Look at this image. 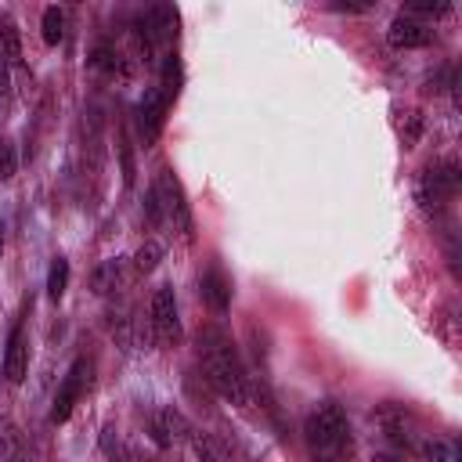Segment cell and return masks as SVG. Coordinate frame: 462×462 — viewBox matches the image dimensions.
<instances>
[{
	"mask_svg": "<svg viewBox=\"0 0 462 462\" xmlns=\"http://www.w3.org/2000/svg\"><path fill=\"white\" fill-rule=\"evenodd\" d=\"M199 292H202V303H206L213 314H224V310L231 307V278H227L217 263L202 271V278H199Z\"/></svg>",
	"mask_w": 462,
	"mask_h": 462,
	"instance_id": "cell-12",
	"label": "cell"
},
{
	"mask_svg": "<svg viewBox=\"0 0 462 462\" xmlns=\"http://www.w3.org/2000/svg\"><path fill=\"white\" fill-rule=\"evenodd\" d=\"M188 444H191V451H195V458H199V462H231L227 444H224L220 437L206 433V430H191Z\"/></svg>",
	"mask_w": 462,
	"mask_h": 462,
	"instance_id": "cell-14",
	"label": "cell"
},
{
	"mask_svg": "<svg viewBox=\"0 0 462 462\" xmlns=\"http://www.w3.org/2000/svg\"><path fill=\"white\" fill-rule=\"evenodd\" d=\"M0 256H4V224H0Z\"/></svg>",
	"mask_w": 462,
	"mask_h": 462,
	"instance_id": "cell-30",
	"label": "cell"
},
{
	"mask_svg": "<svg viewBox=\"0 0 462 462\" xmlns=\"http://www.w3.org/2000/svg\"><path fill=\"white\" fill-rule=\"evenodd\" d=\"M166 108H170V101L162 97L159 87H148V90L141 94V101H137V126H141V141H144V144H155V137H159V130H162Z\"/></svg>",
	"mask_w": 462,
	"mask_h": 462,
	"instance_id": "cell-8",
	"label": "cell"
},
{
	"mask_svg": "<svg viewBox=\"0 0 462 462\" xmlns=\"http://www.w3.org/2000/svg\"><path fill=\"white\" fill-rule=\"evenodd\" d=\"M195 354H199V365H202V379L224 401H231L235 408H245L249 404V375H245V365H242L238 346L231 343V336L217 325H206L195 339Z\"/></svg>",
	"mask_w": 462,
	"mask_h": 462,
	"instance_id": "cell-1",
	"label": "cell"
},
{
	"mask_svg": "<svg viewBox=\"0 0 462 462\" xmlns=\"http://www.w3.org/2000/svg\"><path fill=\"white\" fill-rule=\"evenodd\" d=\"M159 260H162V245H159L155 238H148V242H141V249L134 253V271H137V274H152V271L159 267Z\"/></svg>",
	"mask_w": 462,
	"mask_h": 462,
	"instance_id": "cell-21",
	"label": "cell"
},
{
	"mask_svg": "<svg viewBox=\"0 0 462 462\" xmlns=\"http://www.w3.org/2000/svg\"><path fill=\"white\" fill-rule=\"evenodd\" d=\"M18 170V155H14V144L0 134V180H11Z\"/></svg>",
	"mask_w": 462,
	"mask_h": 462,
	"instance_id": "cell-23",
	"label": "cell"
},
{
	"mask_svg": "<svg viewBox=\"0 0 462 462\" xmlns=\"http://www.w3.org/2000/svg\"><path fill=\"white\" fill-rule=\"evenodd\" d=\"M18 65H22V32H18V22L4 11L0 14V87H7V76Z\"/></svg>",
	"mask_w": 462,
	"mask_h": 462,
	"instance_id": "cell-11",
	"label": "cell"
},
{
	"mask_svg": "<svg viewBox=\"0 0 462 462\" xmlns=\"http://www.w3.org/2000/svg\"><path fill=\"white\" fill-rule=\"evenodd\" d=\"M90 372H94V365H90L87 357H76V361L69 365V372H65V379H61V386H58V393H54V404H51V426H61V422L72 415L76 401L90 390Z\"/></svg>",
	"mask_w": 462,
	"mask_h": 462,
	"instance_id": "cell-5",
	"label": "cell"
},
{
	"mask_svg": "<svg viewBox=\"0 0 462 462\" xmlns=\"http://www.w3.org/2000/svg\"><path fill=\"white\" fill-rule=\"evenodd\" d=\"M155 195H159V206H162V220L180 235V242H191V231H195V220H191V206H188V195L180 188V180L173 177V170H162L155 177Z\"/></svg>",
	"mask_w": 462,
	"mask_h": 462,
	"instance_id": "cell-3",
	"label": "cell"
},
{
	"mask_svg": "<svg viewBox=\"0 0 462 462\" xmlns=\"http://www.w3.org/2000/svg\"><path fill=\"white\" fill-rule=\"evenodd\" d=\"M318 462H336V458H332V455H321V458H318Z\"/></svg>",
	"mask_w": 462,
	"mask_h": 462,
	"instance_id": "cell-31",
	"label": "cell"
},
{
	"mask_svg": "<svg viewBox=\"0 0 462 462\" xmlns=\"http://www.w3.org/2000/svg\"><path fill=\"white\" fill-rule=\"evenodd\" d=\"M303 433H307L310 448L321 451V455L350 451V422H346V411H343L336 401H321V404L307 415Z\"/></svg>",
	"mask_w": 462,
	"mask_h": 462,
	"instance_id": "cell-2",
	"label": "cell"
},
{
	"mask_svg": "<svg viewBox=\"0 0 462 462\" xmlns=\"http://www.w3.org/2000/svg\"><path fill=\"white\" fill-rule=\"evenodd\" d=\"M108 462H126V448H119V451H112V455H108Z\"/></svg>",
	"mask_w": 462,
	"mask_h": 462,
	"instance_id": "cell-28",
	"label": "cell"
},
{
	"mask_svg": "<svg viewBox=\"0 0 462 462\" xmlns=\"http://www.w3.org/2000/svg\"><path fill=\"white\" fill-rule=\"evenodd\" d=\"M126 462H159L152 451H141V448H126Z\"/></svg>",
	"mask_w": 462,
	"mask_h": 462,
	"instance_id": "cell-27",
	"label": "cell"
},
{
	"mask_svg": "<svg viewBox=\"0 0 462 462\" xmlns=\"http://www.w3.org/2000/svg\"><path fill=\"white\" fill-rule=\"evenodd\" d=\"M119 159H123V184H134V159H130L126 134H119Z\"/></svg>",
	"mask_w": 462,
	"mask_h": 462,
	"instance_id": "cell-26",
	"label": "cell"
},
{
	"mask_svg": "<svg viewBox=\"0 0 462 462\" xmlns=\"http://www.w3.org/2000/svg\"><path fill=\"white\" fill-rule=\"evenodd\" d=\"M177 83H180V61H177V54H166V61H162V87H159L166 101L177 97Z\"/></svg>",
	"mask_w": 462,
	"mask_h": 462,
	"instance_id": "cell-22",
	"label": "cell"
},
{
	"mask_svg": "<svg viewBox=\"0 0 462 462\" xmlns=\"http://www.w3.org/2000/svg\"><path fill=\"white\" fill-rule=\"evenodd\" d=\"M152 437H155L159 448H173V444H180V440L191 437V426H188V419L177 408H162L152 419Z\"/></svg>",
	"mask_w": 462,
	"mask_h": 462,
	"instance_id": "cell-13",
	"label": "cell"
},
{
	"mask_svg": "<svg viewBox=\"0 0 462 462\" xmlns=\"http://www.w3.org/2000/svg\"><path fill=\"white\" fill-rule=\"evenodd\" d=\"M90 69L97 72V76H108V79H116V76H126V61H123V54L112 47V43H94V51H90Z\"/></svg>",
	"mask_w": 462,
	"mask_h": 462,
	"instance_id": "cell-15",
	"label": "cell"
},
{
	"mask_svg": "<svg viewBox=\"0 0 462 462\" xmlns=\"http://www.w3.org/2000/svg\"><path fill=\"white\" fill-rule=\"evenodd\" d=\"M29 375V332L22 321H14L11 336H7V350H4V379L11 386H18Z\"/></svg>",
	"mask_w": 462,
	"mask_h": 462,
	"instance_id": "cell-9",
	"label": "cell"
},
{
	"mask_svg": "<svg viewBox=\"0 0 462 462\" xmlns=\"http://www.w3.org/2000/svg\"><path fill=\"white\" fill-rule=\"evenodd\" d=\"M144 22H148V29H152L155 43H159V40H162V43H170V40L177 36V11H173V7H166V4L152 7V11L144 14Z\"/></svg>",
	"mask_w": 462,
	"mask_h": 462,
	"instance_id": "cell-17",
	"label": "cell"
},
{
	"mask_svg": "<svg viewBox=\"0 0 462 462\" xmlns=\"http://www.w3.org/2000/svg\"><path fill=\"white\" fill-rule=\"evenodd\" d=\"M419 130H422V116H419L415 108H408L404 119H401V141H404V144H415V141H419Z\"/></svg>",
	"mask_w": 462,
	"mask_h": 462,
	"instance_id": "cell-24",
	"label": "cell"
},
{
	"mask_svg": "<svg viewBox=\"0 0 462 462\" xmlns=\"http://www.w3.org/2000/svg\"><path fill=\"white\" fill-rule=\"evenodd\" d=\"M144 217H148L152 227H162V224H166V220H162V206H159L155 188H148V195H144Z\"/></svg>",
	"mask_w": 462,
	"mask_h": 462,
	"instance_id": "cell-25",
	"label": "cell"
},
{
	"mask_svg": "<svg viewBox=\"0 0 462 462\" xmlns=\"http://www.w3.org/2000/svg\"><path fill=\"white\" fill-rule=\"evenodd\" d=\"M25 455V433L11 415L0 419V462H18Z\"/></svg>",
	"mask_w": 462,
	"mask_h": 462,
	"instance_id": "cell-16",
	"label": "cell"
},
{
	"mask_svg": "<svg viewBox=\"0 0 462 462\" xmlns=\"http://www.w3.org/2000/svg\"><path fill=\"white\" fill-rule=\"evenodd\" d=\"M455 188H458V162L455 159H444V162H433V166L422 170L415 195H419V202H422L426 213H437L455 195Z\"/></svg>",
	"mask_w": 462,
	"mask_h": 462,
	"instance_id": "cell-4",
	"label": "cell"
},
{
	"mask_svg": "<svg viewBox=\"0 0 462 462\" xmlns=\"http://www.w3.org/2000/svg\"><path fill=\"white\" fill-rule=\"evenodd\" d=\"M90 285H94L97 296H112V292H119V289H123V263H119V260H105V263L90 274Z\"/></svg>",
	"mask_w": 462,
	"mask_h": 462,
	"instance_id": "cell-18",
	"label": "cell"
},
{
	"mask_svg": "<svg viewBox=\"0 0 462 462\" xmlns=\"http://www.w3.org/2000/svg\"><path fill=\"white\" fill-rule=\"evenodd\" d=\"M65 289H69V260L65 256H54L51 267H47V296L58 303L65 296Z\"/></svg>",
	"mask_w": 462,
	"mask_h": 462,
	"instance_id": "cell-19",
	"label": "cell"
},
{
	"mask_svg": "<svg viewBox=\"0 0 462 462\" xmlns=\"http://www.w3.org/2000/svg\"><path fill=\"white\" fill-rule=\"evenodd\" d=\"M65 40V11L61 7H43V43L58 47Z\"/></svg>",
	"mask_w": 462,
	"mask_h": 462,
	"instance_id": "cell-20",
	"label": "cell"
},
{
	"mask_svg": "<svg viewBox=\"0 0 462 462\" xmlns=\"http://www.w3.org/2000/svg\"><path fill=\"white\" fill-rule=\"evenodd\" d=\"M375 462H397V458H390V455H375Z\"/></svg>",
	"mask_w": 462,
	"mask_h": 462,
	"instance_id": "cell-29",
	"label": "cell"
},
{
	"mask_svg": "<svg viewBox=\"0 0 462 462\" xmlns=\"http://www.w3.org/2000/svg\"><path fill=\"white\" fill-rule=\"evenodd\" d=\"M386 40L390 47L397 51H415V47H426L433 40V29L422 22V18H411V14H397L386 29Z\"/></svg>",
	"mask_w": 462,
	"mask_h": 462,
	"instance_id": "cell-10",
	"label": "cell"
},
{
	"mask_svg": "<svg viewBox=\"0 0 462 462\" xmlns=\"http://www.w3.org/2000/svg\"><path fill=\"white\" fill-rule=\"evenodd\" d=\"M148 321H152V332H155V343L159 346H173L180 339V318H177V300H173V289L170 285H159L152 292Z\"/></svg>",
	"mask_w": 462,
	"mask_h": 462,
	"instance_id": "cell-6",
	"label": "cell"
},
{
	"mask_svg": "<svg viewBox=\"0 0 462 462\" xmlns=\"http://www.w3.org/2000/svg\"><path fill=\"white\" fill-rule=\"evenodd\" d=\"M372 419H375L379 433L386 437V444H393V448H411L415 444V415L404 404L386 401L372 411Z\"/></svg>",
	"mask_w": 462,
	"mask_h": 462,
	"instance_id": "cell-7",
	"label": "cell"
}]
</instances>
